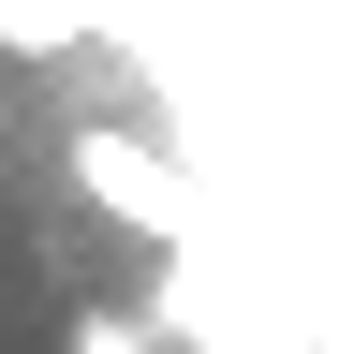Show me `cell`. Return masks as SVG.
<instances>
[{
  "label": "cell",
  "instance_id": "obj_1",
  "mask_svg": "<svg viewBox=\"0 0 339 354\" xmlns=\"http://www.w3.org/2000/svg\"><path fill=\"white\" fill-rule=\"evenodd\" d=\"M74 177H89V192L133 221V236H177V221H192L177 162H162V148H133V133H89V148H74Z\"/></svg>",
  "mask_w": 339,
  "mask_h": 354
},
{
  "label": "cell",
  "instance_id": "obj_2",
  "mask_svg": "<svg viewBox=\"0 0 339 354\" xmlns=\"http://www.w3.org/2000/svg\"><path fill=\"white\" fill-rule=\"evenodd\" d=\"M0 44H30V59H45V44H74V0H0Z\"/></svg>",
  "mask_w": 339,
  "mask_h": 354
},
{
  "label": "cell",
  "instance_id": "obj_3",
  "mask_svg": "<svg viewBox=\"0 0 339 354\" xmlns=\"http://www.w3.org/2000/svg\"><path fill=\"white\" fill-rule=\"evenodd\" d=\"M74 354H148V339L118 325V310H89V325H74Z\"/></svg>",
  "mask_w": 339,
  "mask_h": 354
}]
</instances>
